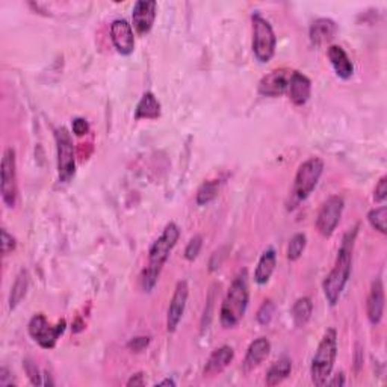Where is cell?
Returning a JSON list of instances; mask_svg holds the SVG:
<instances>
[{
    "instance_id": "obj_1",
    "label": "cell",
    "mask_w": 387,
    "mask_h": 387,
    "mask_svg": "<svg viewBox=\"0 0 387 387\" xmlns=\"http://www.w3.org/2000/svg\"><path fill=\"white\" fill-rule=\"evenodd\" d=\"M359 233V224L346 233L342 239L341 247L337 250V257L333 270L326 277L322 283V290L326 295L330 306H336L339 303L342 292L346 286V283L350 280L351 268H353V252H354V244L355 238Z\"/></svg>"
},
{
    "instance_id": "obj_2",
    "label": "cell",
    "mask_w": 387,
    "mask_h": 387,
    "mask_svg": "<svg viewBox=\"0 0 387 387\" xmlns=\"http://www.w3.org/2000/svg\"><path fill=\"white\" fill-rule=\"evenodd\" d=\"M180 238V228L176 223H170L163 228L162 235L157 238L148 252V265L141 274V288L150 294L156 286L162 268L170 257V252L176 247Z\"/></svg>"
},
{
    "instance_id": "obj_3",
    "label": "cell",
    "mask_w": 387,
    "mask_h": 387,
    "mask_svg": "<svg viewBox=\"0 0 387 387\" xmlns=\"http://www.w3.org/2000/svg\"><path fill=\"white\" fill-rule=\"evenodd\" d=\"M250 303L248 272L242 270L233 279L230 288L223 299L219 310V322L224 328H235L247 313Z\"/></svg>"
},
{
    "instance_id": "obj_4",
    "label": "cell",
    "mask_w": 387,
    "mask_h": 387,
    "mask_svg": "<svg viewBox=\"0 0 387 387\" xmlns=\"http://www.w3.org/2000/svg\"><path fill=\"white\" fill-rule=\"evenodd\" d=\"M337 357V331L328 328L324 333L321 342L312 359L310 375L315 386H326L331 377Z\"/></svg>"
},
{
    "instance_id": "obj_5",
    "label": "cell",
    "mask_w": 387,
    "mask_h": 387,
    "mask_svg": "<svg viewBox=\"0 0 387 387\" xmlns=\"http://www.w3.org/2000/svg\"><path fill=\"white\" fill-rule=\"evenodd\" d=\"M252 23V53L259 62L266 64L270 62L275 53L277 38H275L274 29L270 21L264 19L259 12L251 15Z\"/></svg>"
},
{
    "instance_id": "obj_6",
    "label": "cell",
    "mask_w": 387,
    "mask_h": 387,
    "mask_svg": "<svg viewBox=\"0 0 387 387\" xmlns=\"http://www.w3.org/2000/svg\"><path fill=\"white\" fill-rule=\"evenodd\" d=\"M324 172V161L321 157H310L299 165L297 171L292 197L297 203H301L310 197Z\"/></svg>"
},
{
    "instance_id": "obj_7",
    "label": "cell",
    "mask_w": 387,
    "mask_h": 387,
    "mask_svg": "<svg viewBox=\"0 0 387 387\" xmlns=\"http://www.w3.org/2000/svg\"><path fill=\"white\" fill-rule=\"evenodd\" d=\"M0 191L2 200L8 208L12 209L19 199V183H17V159L15 150L6 148L2 157V170H0Z\"/></svg>"
},
{
    "instance_id": "obj_8",
    "label": "cell",
    "mask_w": 387,
    "mask_h": 387,
    "mask_svg": "<svg viewBox=\"0 0 387 387\" xmlns=\"http://www.w3.org/2000/svg\"><path fill=\"white\" fill-rule=\"evenodd\" d=\"M54 141H57L58 153V176L62 183L68 181L76 175V153L71 135L66 128H58L54 130Z\"/></svg>"
},
{
    "instance_id": "obj_9",
    "label": "cell",
    "mask_w": 387,
    "mask_h": 387,
    "mask_svg": "<svg viewBox=\"0 0 387 387\" xmlns=\"http://www.w3.org/2000/svg\"><path fill=\"white\" fill-rule=\"evenodd\" d=\"M67 327L66 319L58 321L57 326H50L44 315L38 313L29 322V335L44 350H52L57 345L59 336Z\"/></svg>"
},
{
    "instance_id": "obj_10",
    "label": "cell",
    "mask_w": 387,
    "mask_h": 387,
    "mask_svg": "<svg viewBox=\"0 0 387 387\" xmlns=\"http://www.w3.org/2000/svg\"><path fill=\"white\" fill-rule=\"evenodd\" d=\"M344 208V199L339 195H331L330 199L322 204L317 217V228L322 236L330 238V236L335 233L336 227L341 223Z\"/></svg>"
},
{
    "instance_id": "obj_11",
    "label": "cell",
    "mask_w": 387,
    "mask_h": 387,
    "mask_svg": "<svg viewBox=\"0 0 387 387\" xmlns=\"http://www.w3.org/2000/svg\"><path fill=\"white\" fill-rule=\"evenodd\" d=\"M110 39H112L117 52L124 54V57H129L135 50L133 28L124 19H117L112 21V25H110Z\"/></svg>"
},
{
    "instance_id": "obj_12",
    "label": "cell",
    "mask_w": 387,
    "mask_h": 387,
    "mask_svg": "<svg viewBox=\"0 0 387 387\" xmlns=\"http://www.w3.org/2000/svg\"><path fill=\"white\" fill-rule=\"evenodd\" d=\"M188 297H189L188 283L185 280H180L176 284L175 294H172L171 303H170L168 312H167V330L170 331V333H175L179 327L181 317H183V313H185Z\"/></svg>"
},
{
    "instance_id": "obj_13",
    "label": "cell",
    "mask_w": 387,
    "mask_h": 387,
    "mask_svg": "<svg viewBox=\"0 0 387 387\" xmlns=\"http://www.w3.org/2000/svg\"><path fill=\"white\" fill-rule=\"evenodd\" d=\"M157 14V3L155 0H139L133 6L132 23L133 29L139 35H147L152 30Z\"/></svg>"
},
{
    "instance_id": "obj_14",
    "label": "cell",
    "mask_w": 387,
    "mask_h": 387,
    "mask_svg": "<svg viewBox=\"0 0 387 387\" xmlns=\"http://www.w3.org/2000/svg\"><path fill=\"white\" fill-rule=\"evenodd\" d=\"M289 77L290 73L288 70H274L259 82V92L265 97H280L284 92H288Z\"/></svg>"
},
{
    "instance_id": "obj_15",
    "label": "cell",
    "mask_w": 387,
    "mask_h": 387,
    "mask_svg": "<svg viewBox=\"0 0 387 387\" xmlns=\"http://www.w3.org/2000/svg\"><path fill=\"white\" fill-rule=\"evenodd\" d=\"M288 94L292 100V103L297 106H303L310 99L312 94V82L306 75L299 71H292L288 85Z\"/></svg>"
},
{
    "instance_id": "obj_16",
    "label": "cell",
    "mask_w": 387,
    "mask_h": 387,
    "mask_svg": "<svg viewBox=\"0 0 387 387\" xmlns=\"http://www.w3.org/2000/svg\"><path fill=\"white\" fill-rule=\"evenodd\" d=\"M366 313L368 319L373 326H378L383 319L384 313V286L380 279L373 281L370 292L366 301Z\"/></svg>"
},
{
    "instance_id": "obj_17",
    "label": "cell",
    "mask_w": 387,
    "mask_h": 387,
    "mask_svg": "<svg viewBox=\"0 0 387 387\" xmlns=\"http://www.w3.org/2000/svg\"><path fill=\"white\" fill-rule=\"evenodd\" d=\"M235 357V351L232 346L223 345L213 351L204 366V377H215L223 373V370L230 365Z\"/></svg>"
},
{
    "instance_id": "obj_18",
    "label": "cell",
    "mask_w": 387,
    "mask_h": 387,
    "mask_svg": "<svg viewBox=\"0 0 387 387\" xmlns=\"http://www.w3.org/2000/svg\"><path fill=\"white\" fill-rule=\"evenodd\" d=\"M327 57L339 77L344 79V81H348V79L353 77L354 64L341 46H330L327 50Z\"/></svg>"
},
{
    "instance_id": "obj_19",
    "label": "cell",
    "mask_w": 387,
    "mask_h": 387,
    "mask_svg": "<svg viewBox=\"0 0 387 387\" xmlns=\"http://www.w3.org/2000/svg\"><path fill=\"white\" fill-rule=\"evenodd\" d=\"M270 351L271 344L266 337H259L255 342H251L246 354V359H244V370L250 373V370L257 368L270 355Z\"/></svg>"
},
{
    "instance_id": "obj_20",
    "label": "cell",
    "mask_w": 387,
    "mask_h": 387,
    "mask_svg": "<svg viewBox=\"0 0 387 387\" xmlns=\"http://www.w3.org/2000/svg\"><path fill=\"white\" fill-rule=\"evenodd\" d=\"M337 25L331 19H318L310 26V41L315 46H324L335 38Z\"/></svg>"
},
{
    "instance_id": "obj_21",
    "label": "cell",
    "mask_w": 387,
    "mask_h": 387,
    "mask_svg": "<svg viewBox=\"0 0 387 387\" xmlns=\"http://www.w3.org/2000/svg\"><path fill=\"white\" fill-rule=\"evenodd\" d=\"M275 266H277V255H275L272 248H268L262 257L259 259V264L255 271V281L259 286H264V284L270 281L271 275L275 271Z\"/></svg>"
},
{
    "instance_id": "obj_22",
    "label": "cell",
    "mask_w": 387,
    "mask_h": 387,
    "mask_svg": "<svg viewBox=\"0 0 387 387\" xmlns=\"http://www.w3.org/2000/svg\"><path fill=\"white\" fill-rule=\"evenodd\" d=\"M161 117V103L153 92H146L135 109V120H156Z\"/></svg>"
},
{
    "instance_id": "obj_23",
    "label": "cell",
    "mask_w": 387,
    "mask_h": 387,
    "mask_svg": "<svg viewBox=\"0 0 387 387\" xmlns=\"http://www.w3.org/2000/svg\"><path fill=\"white\" fill-rule=\"evenodd\" d=\"M292 373V360L288 357H281L270 368L266 373V384L277 386L283 383Z\"/></svg>"
},
{
    "instance_id": "obj_24",
    "label": "cell",
    "mask_w": 387,
    "mask_h": 387,
    "mask_svg": "<svg viewBox=\"0 0 387 387\" xmlns=\"http://www.w3.org/2000/svg\"><path fill=\"white\" fill-rule=\"evenodd\" d=\"M313 303L309 297L298 298L294 307H292V319L297 327H304L312 318Z\"/></svg>"
},
{
    "instance_id": "obj_25",
    "label": "cell",
    "mask_w": 387,
    "mask_h": 387,
    "mask_svg": "<svg viewBox=\"0 0 387 387\" xmlns=\"http://www.w3.org/2000/svg\"><path fill=\"white\" fill-rule=\"evenodd\" d=\"M28 289H29V272L23 270L17 275V279H15L12 288H11L10 309H15V307L21 303V299L26 297Z\"/></svg>"
},
{
    "instance_id": "obj_26",
    "label": "cell",
    "mask_w": 387,
    "mask_h": 387,
    "mask_svg": "<svg viewBox=\"0 0 387 387\" xmlns=\"http://www.w3.org/2000/svg\"><path fill=\"white\" fill-rule=\"evenodd\" d=\"M218 191H219V180L204 181V183L199 188V191H197V197H195L197 204H199V206H206V204L217 199Z\"/></svg>"
},
{
    "instance_id": "obj_27",
    "label": "cell",
    "mask_w": 387,
    "mask_h": 387,
    "mask_svg": "<svg viewBox=\"0 0 387 387\" xmlns=\"http://www.w3.org/2000/svg\"><path fill=\"white\" fill-rule=\"evenodd\" d=\"M307 246V236L304 233H297L290 238L289 246H288V259L290 262H295L306 250Z\"/></svg>"
},
{
    "instance_id": "obj_28",
    "label": "cell",
    "mask_w": 387,
    "mask_h": 387,
    "mask_svg": "<svg viewBox=\"0 0 387 387\" xmlns=\"http://www.w3.org/2000/svg\"><path fill=\"white\" fill-rule=\"evenodd\" d=\"M368 221L377 232L386 235L387 233V208L380 206V208L370 210L368 213Z\"/></svg>"
},
{
    "instance_id": "obj_29",
    "label": "cell",
    "mask_w": 387,
    "mask_h": 387,
    "mask_svg": "<svg viewBox=\"0 0 387 387\" xmlns=\"http://www.w3.org/2000/svg\"><path fill=\"white\" fill-rule=\"evenodd\" d=\"M274 312H275L274 303L271 301V299H266V301H264V304L260 306V309L257 310V315H256L257 322L260 324V326H268L274 317Z\"/></svg>"
},
{
    "instance_id": "obj_30",
    "label": "cell",
    "mask_w": 387,
    "mask_h": 387,
    "mask_svg": "<svg viewBox=\"0 0 387 387\" xmlns=\"http://www.w3.org/2000/svg\"><path fill=\"white\" fill-rule=\"evenodd\" d=\"M201 247H203V236L195 235L194 238L188 242V246L185 248V259L189 260V262H192V260L199 257Z\"/></svg>"
},
{
    "instance_id": "obj_31",
    "label": "cell",
    "mask_w": 387,
    "mask_h": 387,
    "mask_svg": "<svg viewBox=\"0 0 387 387\" xmlns=\"http://www.w3.org/2000/svg\"><path fill=\"white\" fill-rule=\"evenodd\" d=\"M25 370H26V374H28V377H29V380H30V383H32L34 386H39V384H43V381H41V374H39V369L37 368V365L35 363L32 361V360H29V359H26L25 361Z\"/></svg>"
},
{
    "instance_id": "obj_32",
    "label": "cell",
    "mask_w": 387,
    "mask_h": 387,
    "mask_svg": "<svg viewBox=\"0 0 387 387\" xmlns=\"http://www.w3.org/2000/svg\"><path fill=\"white\" fill-rule=\"evenodd\" d=\"M71 129H73V133L76 137L81 138L90 132V123L86 121L85 118L77 117V118H75L73 123H71Z\"/></svg>"
},
{
    "instance_id": "obj_33",
    "label": "cell",
    "mask_w": 387,
    "mask_h": 387,
    "mask_svg": "<svg viewBox=\"0 0 387 387\" xmlns=\"http://www.w3.org/2000/svg\"><path fill=\"white\" fill-rule=\"evenodd\" d=\"M17 247V242L15 238H12V235L6 232V228H2V255L8 256Z\"/></svg>"
},
{
    "instance_id": "obj_34",
    "label": "cell",
    "mask_w": 387,
    "mask_h": 387,
    "mask_svg": "<svg viewBox=\"0 0 387 387\" xmlns=\"http://www.w3.org/2000/svg\"><path fill=\"white\" fill-rule=\"evenodd\" d=\"M150 344V337L148 336H138V337H133L129 341L128 344V348L133 353H141L144 351Z\"/></svg>"
},
{
    "instance_id": "obj_35",
    "label": "cell",
    "mask_w": 387,
    "mask_h": 387,
    "mask_svg": "<svg viewBox=\"0 0 387 387\" xmlns=\"http://www.w3.org/2000/svg\"><path fill=\"white\" fill-rule=\"evenodd\" d=\"M387 199V177L383 176L378 181L374 191V200L377 203H383Z\"/></svg>"
},
{
    "instance_id": "obj_36",
    "label": "cell",
    "mask_w": 387,
    "mask_h": 387,
    "mask_svg": "<svg viewBox=\"0 0 387 387\" xmlns=\"http://www.w3.org/2000/svg\"><path fill=\"white\" fill-rule=\"evenodd\" d=\"M0 386H2V387H11L12 386V375L6 368L0 369Z\"/></svg>"
},
{
    "instance_id": "obj_37",
    "label": "cell",
    "mask_w": 387,
    "mask_h": 387,
    "mask_svg": "<svg viewBox=\"0 0 387 387\" xmlns=\"http://www.w3.org/2000/svg\"><path fill=\"white\" fill-rule=\"evenodd\" d=\"M129 387H137V386H146V374L144 373H138L135 375H132L128 381Z\"/></svg>"
},
{
    "instance_id": "obj_38",
    "label": "cell",
    "mask_w": 387,
    "mask_h": 387,
    "mask_svg": "<svg viewBox=\"0 0 387 387\" xmlns=\"http://www.w3.org/2000/svg\"><path fill=\"white\" fill-rule=\"evenodd\" d=\"M333 377V375H331ZM328 386H344L345 384V375L341 373V374H336L333 378H328V381H327Z\"/></svg>"
},
{
    "instance_id": "obj_39",
    "label": "cell",
    "mask_w": 387,
    "mask_h": 387,
    "mask_svg": "<svg viewBox=\"0 0 387 387\" xmlns=\"http://www.w3.org/2000/svg\"><path fill=\"white\" fill-rule=\"evenodd\" d=\"M156 386H172V387H175V386H176V381H175V380H170V378H167V380H163V381H161V383H157Z\"/></svg>"
}]
</instances>
